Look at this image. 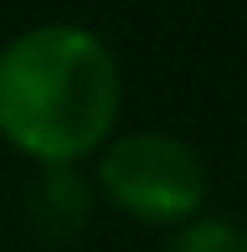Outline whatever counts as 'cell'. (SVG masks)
<instances>
[{
	"label": "cell",
	"mask_w": 247,
	"mask_h": 252,
	"mask_svg": "<svg viewBox=\"0 0 247 252\" xmlns=\"http://www.w3.org/2000/svg\"><path fill=\"white\" fill-rule=\"evenodd\" d=\"M93 206H98V196H93V180L83 175V165L36 170V180L26 190V221H31V232L41 242L67 247V242H77L88 232Z\"/></svg>",
	"instance_id": "cell-3"
},
{
	"label": "cell",
	"mask_w": 247,
	"mask_h": 252,
	"mask_svg": "<svg viewBox=\"0 0 247 252\" xmlns=\"http://www.w3.org/2000/svg\"><path fill=\"white\" fill-rule=\"evenodd\" d=\"M237 252H247V226H242V242H237Z\"/></svg>",
	"instance_id": "cell-5"
},
{
	"label": "cell",
	"mask_w": 247,
	"mask_h": 252,
	"mask_svg": "<svg viewBox=\"0 0 247 252\" xmlns=\"http://www.w3.org/2000/svg\"><path fill=\"white\" fill-rule=\"evenodd\" d=\"M237 242H242L237 221H227V216H196V221H185L170 237L165 252H237Z\"/></svg>",
	"instance_id": "cell-4"
},
{
	"label": "cell",
	"mask_w": 247,
	"mask_h": 252,
	"mask_svg": "<svg viewBox=\"0 0 247 252\" xmlns=\"http://www.w3.org/2000/svg\"><path fill=\"white\" fill-rule=\"evenodd\" d=\"M93 196L139 226L181 232L185 221L206 216L211 170L201 150L181 134L134 129V134H114L93 155Z\"/></svg>",
	"instance_id": "cell-2"
},
{
	"label": "cell",
	"mask_w": 247,
	"mask_h": 252,
	"mask_svg": "<svg viewBox=\"0 0 247 252\" xmlns=\"http://www.w3.org/2000/svg\"><path fill=\"white\" fill-rule=\"evenodd\" d=\"M124 67L103 31L41 21L0 47V139L36 170L83 165L114 139Z\"/></svg>",
	"instance_id": "cell-1"
}]
</instances>
